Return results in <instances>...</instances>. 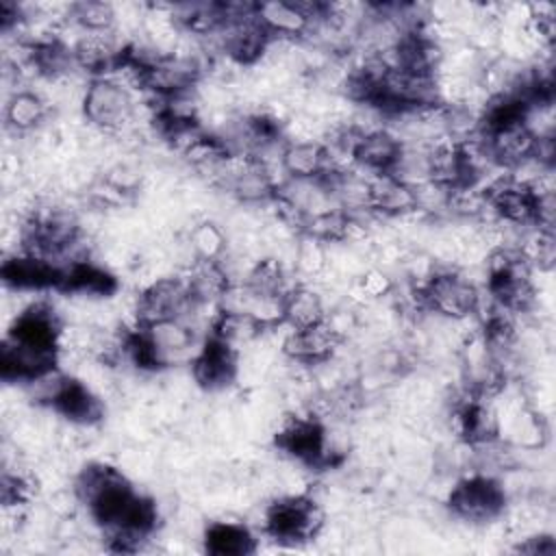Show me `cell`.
I'll use <instances>...</instances> for the list:
<instances>
[{
  "label": "cell",
  "instance_id": "6da1fadb",
  "mask_svg": "<svg viewBox=\"0 0 556 556\" xmlns=\"http://www.w3.org/2000/svg\"><path fill=\"white\" fill-rule=\"evenodd\" d=\"M135 113L132 91L111 76L93 78L83 93V115L100 132H122Z\"/></svg>",
  "mask_w": 556,
  "mask_h": 556
},
{
  "label": "cell",
  "instance_id": "7a4b0ae2",
  "mask_svg": "<svg viewBox=\"0 0 556 556\" xmlns=\"http://www.w3.org/2000/svg\"><path fill=\"white\" fill-rule=\"evenodd\" d=\"M324 526V513L308 495H287L265 510V532L278 543L315 539Z\"/></svg>",
  "mask_w": 556,
  "mask_h": 556
},
{
  "label": "cell",
  "instance_id": "3957f363",
  "mask_svg": "<svg viewBox=\"0 0 556 556\" xmlns=\"http://www.w3.org/2000/svg\"><path fill=\"white\" fill-rule=\"evenodd\" d=\"M419 300L432 313L450 319H465L480 306L478 287L458 271L430 274L419 287Z\"/></svg>",
  "mask_w": 556,
  "mask_h": 556
},
{
  "label": "cell",
  "instance_id": "277c9868",
  "mask_svg": "<svg viewBox=\"0 0 556 556\" xmlns=\"http://www.w3.org/2000/svg\"><path fill=\"white\" fill-rule=\"evenodd\" d=\"M506 506L504 489L489 476L476 473L463 478L450 491V508L465 521L484 523L502 515Z\"/></svg>",
  "mask_w": 556,
  "mask_h": 556
},
{
  "label": "cell",
  "instance_id": "5b68a950",
  "mask_svg": "<svg viewBox=\"0 0 556 556\" xmlns=\"http://www.w3.org/2000/svg\"><path fill=\"white\" fill-rule=\"evenodd\" d=\"M198 306L185 278H156L141 291L135 313L139 326H146L161 319H185Z\"/></svg>",
  "mask_w": 556,
  "mask_h": 556
},
{
  "label": "cell",
  "instance_id": "8992f818",
  "mask_svg": "<svg viewBox=\"0 0 556 556\" xmlns=\"http://www.w3.org/2000/svg\"><path fill=\"white\" fill-rule=\"evenodd\" d=\"M276 445L291 458L315 465L330 463L328 430L313 415H291L276 432Z\"/></svg>",
  "mask_w": 556,
  "mask_h": 556
},
{
  "label": "cell",
  "instance_id": "52a82bcc",
  "mask_svg": "<svg viewBox=\"0 0 556 556\" xmlns=\"http://www.w3.org/2000/svg\"><path fill=\"white\" fill-rule=\"evenodd\" d=\"M193 380L206 391H222L235 382L239 374L237 348L211 334L191 358Z\"/></svg>",
  "mask_w": 556,
  "mask_h": 556
},
{
  "label": "cell",
  "instance_id": "ba28073f",
  "mask_svg": "<svg viewBox=\"0 0 556 556\" xmlns=\"http://www.w3.org/2000/svg\"><path fill=\"white\" fill-rule=\"evenodd\" d=\"M341 341L339 328L328 319L308 328H291L282 339V352L300 365H317L330 358Z\"/></svg>",
  "mask_w": 556,
  "mask_h": 556
},
{
  "label": "cell",
  "instance_id": "9c48e42d",
  "mask_svg": "<svg viewBox=\"0 0 556 556\" xmlns=\"http://www.w3.org/2000/svg\"><path fill=\"white\" fill-rule=\"evenodd\" d=\"M139 328L152 348L156 369L187 358L193 348V328L185 319H161Z\"/></svg>",
  "mask_w": 556,
  "mask_h": 556
},
{
  "label": "cell",
  "instance_id": "30bf717a",
  "mask_svg": "<svg viewBox=\"0 0 556 556\" xmlns=\"http://www.w3.org/2000/svg\"><path fill=\"white\" fill-rule=\"evenodd\" d=\"M402 146V139L387 128L365 130L354 148V165L371 172L374 176L391 174L400 159Z\"/></svg>",
  "mask_w": 556,
  "mask_h": 556
},
{
  "label": "cell",
  "instance_id": "8fae6325",
  "mask_svg": "<svg viewBox=\"0 0 556 556\" xmlns=\"http://www.w3.org/2000/svg\"><path fill=\"white\" fill-rule=\"evenodd\" d=\"M2 278L13 289H50L59 287L61 267L48 258L22 252L4 261Z\"/></svg>",
  "mask_w": 556,
  "mask_h": 556
},
{
  "label": "cell",
  "instance_id": "7c38bea8",
  "mask_svg": "<svg viewBox=\"0 0 556 556\" xmlns=\"http://www.w3.org/2000/svg\"><path fill=\"white\" fill-rule=\"evenodd\" d=\"M280 167L289 178L298 180H315L324 178L330 172L328 152L321 141L302 139L291 141L280 152Z\"/></svg>",
  "mask_w": 556,
  "mask_h": 556
},
{
  "label": "cell",
  "instance_id": "4fadbf2b",
  "mask_svg": "<svg viewBox=\"0 0 556 556\" xmlns=\"http://www.w3.org/2000/svg\"><path fill=\"white\" fill-rule=\"evenodd\" d=\"M50 408L78 426H91L102 417L100 400L91 393V389L85 382L70 376H65Z\"/></svg>",
  "mask_w": 556,
  "mask_h": 556
},
{
  "label": "cell",
  "instance_id": "5bb4252c",
  "mask_svg": "<svg viewBox=\"0 0 556 556\" xmlns=\"http://www.w3.org/2000/svg\"><path fill=\"white\" fill-rule=\"evenodd\" d=\"M254 13L274 39H291L311 30L313 22L302 11L300 2H261L254 4Z\"/></svg>",
  "mask_w": 556,
  "mask_h": 556
},
{
  "label": "cell",
  "instance_id": "9a60e30c",
  "mask_svg": "<svg viewBox=\"0 0 556 556\" xmlns=\"http://www.w3.org/2000/svg\"><path fill=\"white\" fill-rule=\"evenodd\" d=\"M204 547L217 556H243L256 549V541L243 523L213 521L204 530Z\"/></svg>",
  "mask_w": 556,
  "mask_h": 556
},
{
  "label": "cell",
  "instance_id": "2e32d148",
  "mask_svg": "<svg viewBox=\"0 0 556 556\" xmlns=\"http://www.w3.org/2000/svg\"><path fill=\"white\" fill-rule=\"evenodd\" d=\"M371 193V211L382 215H402L415 211V193L413 187L404 185L391 174H378L369 180Z\"/></svg>",
  "mask_w": 556,
  "mask_h": 556
},
{
  "label": "cell",
  "instance_id": "e0dca14e",
  "mask_svg": "<svg viewBox=\"0 0 556 556\" xmlns=\"http://www.w3.org/2000/svg\"><path fill=\"white\" fill-rule=\"evenodd\" d=\"M326 319L324 300L317 291L304 285H295L285 295V308H282V324L289 328H308L315 324H321Z\"/></svg>",
  "mask_w": 556,
  "mask_h": 556
},
{
  "label": "cell",
  "instance_id": "ac0fdd59",
  "mask_svg": "<svg viewBox=\"0 0 556 556\" xmlns=\"http://www.w3.org/2000/svg\"><path fill=\"white\" fill-rule=\"evenodd\" d=\"M46 113L48 106L39 93L15 91L7 102L4 119L13 132H28L43 122Z\"/></svg>",
  "mask_w": 556,
  "mask_h": 556
},
{
  "label": "cell",
  "instance_id": "d6986e66",
  "mask_svg": "<svg viewBox=\"0 0 556 556\" xmlns=\"http://www.w3.org/2000/svg\"><path fill=\"white\" fill-rule=\"evenodd\" d=\"M243 282L250 289H254L256 293L276 295V298H285L293 289L289 285L287 269H285V265L278 258H261V261H256L248 269Z\"/></svg>",
  "mask_w": 556,
  "mask_h": 556
},
{
  "label": "cell",
  "instance_id": "ffe728a7",
  "mask_svg": "<svg viewBox=\"0 0 556 556\" xmlns=\"http://www.w3.org/2000/svg\"><path fill=\"white\" fill-rule=\"evenodd\" d=\"M70 22L85 33H111L117 22V11L113 4L102 0H85L70 4Z\"/></svg>",
  "mask_w": 556,
  "mask_h": 556
},
{
  "label": "cell",
  "instance_id": "44dd1931",
  "mask_svg": "<svg viewBox=\"0 0 556 556\" xmlns=\"http://www.w3.org/2000/svg\"><path fill=\"white\" fill-rule=\"evenodd\" d=\"M189 245L198 261H219L226 252V237L215 224L202 222L191 228Z\"/></svg>",
  "mask_w": 556,
  "mask_h": 556
},
{
  "label": "cell",
  "instance_id": "7402d4cb",
  "mask_svg": "<svg viewBox=\"0 0 556 556\" xmlns=\"http://www.w3.org/2000/svg\"><path fill=\"white\" fill-rule=\"evenodd\" d=\"M326 250H324V241L304 235L302 241L295 248V265L302 274L306 276H319L326 269Z\"/></svg>",
  "mask_w": 556,
  "mask_h": 556
},
{
  "label": "cell",
  "instance_id": "603a6c76",
  "mask_svg": "<svg viewBox=\"0 0 556 556\" xmlns=\"http://www.w3.org/2000/svg\"><path fill=\"white\" fill-rule=\"evenodd\" d=\"M361 291L367 295V298H380V295H387L391 291V280L378 271V269H369L367 274H363L361 278Z\"/></svg>",
  "mask_w": 556,
  "mask_h": 556
}]
</instances>
